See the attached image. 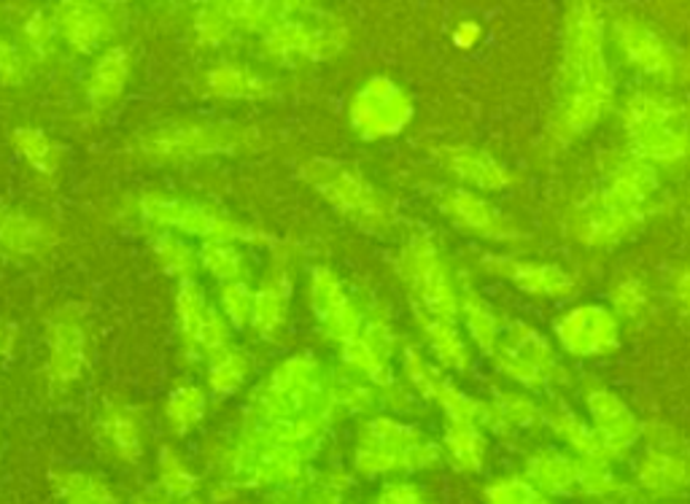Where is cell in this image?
Here are the masks:
<instances>
[{"mask_svg": "<svg viewBox=\"0 0 690 504\" xmlns=\"http://www.w3.org/2000/svg\"><path fill=\"white\" fill-rule=\"evenodd\" d=\"M612 79L604 60V19L593 6H572L566 14L564 95L555 132L574 138L602 119L610 103Z\"/></svg>", "mask_w": 690, "mask_h": 504, "instance_id": "obj_1", "label": "cell"}, {"mask_svg": "<svg viewBox=\"0 0 690 504\" xmlns=\"http://www.w3.org/2000/svg\"><path fill=\"white\" fill-rule=\"evenodd\" d=\"M138 214L146 225L200 238L203 244H270V238L259 229L187 197L149 191L138 200Z\"/></svg>", "mask_w": 690, "mask_h": 504, "instance_id": "obj_2", "label": "cell"}, {"mask_svg": "<svg viewBox=\"0 0 690 504\" xmlns=\"http://www.w3.org/2000/svg\"><path fill=\"white\" fill-rule=\"evenodd\" d=\"M332 405L335 399L324 386L316 362L308 356H294L278 365L276 373L259 388L252 413L259 418V424H270V421L318 418L322 413H329Z\"/></svg>", "mask_w": 690, "mask_h": 504, "instance_id": "obj_3", "label": "cell"}, {"mask_svg": "<svg viewBox=\"0 0 690 504\" xmlns=\"http://www.w3.org/2000/svg\"><path fill=\"white\" fill-rule=\"evenodd\" d=\"M252 130L233 122H191L176 119L144 130L136 140L138 151L155 162H181L216 155H233L248 146Z\"/></svg>", "mask_w": 690, "mask_h": 504, "instance_id": "obj_4", "label": "cell"}, {"mask_svg": "<svg viewBox=\"0 0 690 504\" xmlns=\"http://www.w3.org/2000/svg\"><path fill=\"white\" fill-rule=\"evenodd\" d=\"M625 130L642 162H674L690 151V132L682 113L667 98L637 95L625 106Z\"/></svg>", "mask_w": 690, "mask_h": 504, "instance_id": "obj_5", "label": "cell"}, {"mask_svg": "<svg viewBox=\"0 0 690 504\" xmlns=\"http://www.w3.org/2000/svg\"><path fill=\"white\" fill-rule=\"evenodd\" d=\"M303 174L313 184V189L322 191L324 200L332 202V206L348 216L351 221H356L359 227L381 233V229L388 227V221H392L386 197H383L359 170L351 168V165L313 159V162L305 165Z\"/></svg>", "mask_w": 690, "mask_h": 504, "instance_id": "obj_6", "label": "cell"}, {"mask_svg": "<svg viewBox=\"0 0 690 504\" xmlns=\"http://www.w3.org/2000/svg\"><path fill=\"white\" fill-rule=\"evenodd\" d=\"M262 41H265V52L278 60H289V57L324 60L343 49L345 28L327 11L286 3L284 17L262 33Z\"/></svg>", "mask_w": 690, "mask_h": 504, "instance_id": "obj_7", "label": "cell"}, {"mask_svg": "<svg viewBox=\"0 0 690 504\" xmlns=\"http://www.w3.org/2000/svg\"><path fill=\"white\" fill-rule=\"evenodd\" d=\"M400 273L413 289L415 310L421 308V314L453 322V316L459 314L456 289H453L448 267L430 240L415 238L402 248Z\"/></svg>", "mask_w": 690, "mask_h": 504, "instance_id": "obj_8", "label": "cell"}, {"mask_svg": "<svg viewBox=\"0 0 690 504\" xmlns=\"http://www.w3.org/2000/svg\"><path fill=\"white\" fill-rule=\"evenodd\" d=\"M47 381L55 392L70 388L87 369V322L76 305H62L47 327Z\"/></svg>", "mask_w": 690, "mask_h": 504, "instance_id": "obj_9", "label": "cell"}, {"mask_svg": "<svg viewBox=\"0 0 690 504\" xmlns=\"http://www.w3.org/2000/svg\"><path fill=\"white\" fill-rule=\"evenodd\" d=\"M411 98L405 89L388 79H369L354 103H351V125L362 138H386L411 122Z\"/></svg>", "mask_w": 690, "mask_h": 504, "instance_id": "obj_10", "label": "cell"}, {"mask_svg": "<svg viewBox=\"0 0 690 504\" xmlns=\"http://www.w3.org/2000/svg\"><path fill=\"white\" fill-rule=\"evenodd\" d=\"M496 365L504 375L521 383V386H542L553 383L559 365H555L548 343L529 329L526 324H515L507 329V335L500 337L494 348Z\"/></svg>", "mask_w": 690, "mask_h": 504, "instance_id": "obj_11", "label": "cell"}, {"mask_svg": "<svg viewBox=\"0 0 690 504\" xmlns=\"http://www.w3.org/2000/svg\"><path fill=\"white\" fill-rule=\"evenodd\" d=\"M310 308L316 314L322 329L332 340H341L343 346L359 337L362 318L356 305L345 297L341 280L327 267H318L310 276Z\"/></svg>", "mask_w": 690, "mask_h": 504, "instance_id": "obj_12", "label": "cell"}, {"mask_svg": "<svg viewBox=\"0 0 690 504\" xmlns=\"http://www.w3.org/2000/svg\"><path fill=\"white\" fill-rule=\"evenodd\" d=\"M559 340L574 356H602L618 346V318L599 305L574 308L559 322Z\"/></svg>", "mask_w": 690, "mask_h": 504, "instance_id": "obj_13", "label": "cell"}, {"mask_svg": "<svg viewBox=\"0 0 690 504\" xmlns=\"http://www.w3.org/2000/svg\"><path fill=\"white\" fill-rule=\"evenodd\" d=\"M57 33L73 52L89 55L103 47L117 30L114 11L100 3H60L52 9Z\"/></svg>", "mask_w": 690, "mask_h": 504, "instance_id": "obj_14", "label": "cell"}, {"mask_svg": "<svg viewBox=\"0 0 690 504\" xmlns=\"http://www.w3.org/2000/svg\"><path fill=\"white\" fill-rule=\"evenodd\" d=\"M642 221V210L623 206L607 191L593 197L574 219V235L585 246H612Z\"/></svg>", "mask_w": 690, "mask_h": 504, "instance_id": "obj_15", "label": "cell"}, {"mask_svg": "<svg viewBox=\"0 0 690 504\" xmlns=\"http://www.w3.org/2000/svg\"><path fill=\"white\" fill-rule=\"evenodd\" d=\"M618 43H621L623 55L629 57L634 66H639L644 73L661 76V79H680V57L661 36L653 33L648 24H642L634 17L618 19L615 24Z\"/></svg>", "mask_w": 690, "mask_h": 504, "instance_id": "obj_16", "label": "cell"}, {"mask_svg": "<svg viewBox=\"0 0 690 504\" xmlns=\"http://www.w3.org/2000/svg\"><path fill=\"white\" fill-rule=\"evenodd\" d=\"M57 244H60V233L52 221L30 210L0 206V251L14 254V257H43Z\"/></svg>", "mask_w": 690, "mask_h": 504, "instance_id": "obj_17", "label": "cell"}, {"mask_svg": "<svg viewBox=\"0 0 690 504\" xmlns=\"http://www.w3.org/2000/svg\"><path fill=\"white\" fill-rule=\"evenodd\" d=\"M440 206H443L445 214H448L459 227L470 229V233H475V235H483V238H491V240H515L518 238L515 227L504 219L500 210L491 206V202H485L483 197L472 195V191H464V189L445 191Z\"/></svg>", "mask_w": 690, "mask_h": 504, "instance_id": "obj_18", "label": "cell"}, {"mask_svg": "<svg viewBox=\"0 0 690 504\" xmlns=\"http://www.w3.org/2000/svg\"><path fill=\"white\" fill-rule=\"evenodd\" d=\"M130 55H127V49L121 47H111L106 49L103 55L95 60L92 70H89L87 76V100L92 108H108L114 106L117 100L125 95V87L127 81H130Z\"/></svg>", "mask_w": 690, "mask_h": 504, "instance_id": "obj_19", "label": "cell"}, {"mask_svg": "<svg viewBox=\"0 0 690 504\" xmlns=\"http://www.w3.org/2000/svg\"><path fill=\"white\" fill-rule=\"evenodd\" d=\"M489 270L510 278L518 289L532 291V295L561 297L572 291V278L561 267L536 265V261H515V259H489Z\"/></svg>", "mask_w": 690, "mask_h": 504, "instance_id": "obj_20", "label": "cell"}, {"mask_svg": "<svg viewBox=\"0 0 690 504\" xmlns=\"http://www.w3.org/2000/svg\"><path fill=\"white\" fill-rule=\"evenodd\" d=\"M100 437L106 445L127 462H138L144 451V432H140V416L136 407L125 402H106L100 413Z\"/></svg>", "mask_w": 690, "mask_h": 504, "instance_id": "obj_21", "label": "cell"}, {"mask_svg": "<svg viewBox=\"0 0 690 504\" xmlns=\"http://www.w3.org/2000/svg\"><path fill=\"white\" fill-rule=\"evenodd\" d=\"M445 168L462 181L472 184L477 189H502L510 184V174L502 168L496 159H491L485 151L466 149V146H456V149H443Z\"/></svg>", "mask_w": 690, "mask_h": 504, "instance_id": "obj_22", "label": "cell"}, {"mask_svg": "<svg viewBox=\"0 0 690 504\" xmlns=\"http://www.w3.org/2000/svg\"><path fill=\"white\" fill-rule=\"evenodd\" d=\"M206 85L216 98L229 100H257L270 95V81L257 70L238 66V62H221V66L210 68Z\"/></svg>", "mask_w": 690, "mask_h": 504, "instance_id": "obj_23", "label": "cell"}, {"mask_svg": "<svg viewBox=\"0 0 690 504\" xmlns=\"http://www.w3.org/2000/svg\"><path fill=\"white\" fill-rule=\"evenodd\" d=\"M208 299L203 295L200 284L195 280H184L178 284L176 291V318H178V335H181L184 350L191 359L200 356V335L203 327H206V318H208Z\"/></svg>", "mask_w": 690, "mask_h": 504, "instance_id": "obj_24", "label": "cell"}, {"mask_svg": "<svg viewBox=\"0 0 690 504\" xmlns=\"http://www.w3.org/2000/svg\"><path fill=\"white\" fill-rule=\"evenodd\" d=\"M11 144H14L17 155L22 157L38 176L43 178L57 176V170H60L62 165V149L49 132L41 130V127L30 125L17 127V130L11 132Z\"/></svg>", "mask_w": 690, "mask_h": 504, "instance_id": "obj_25", "label": "cell"}, {"mask_svg": "<svg viewBox=\"0 0 690 504\" xmlns=\"http://www.w3.org/2000/svg\"><path fill=\"white\" fill-rule=\"evenodd\" d=\"M286 297H289V278H286V273L284 276L267 280L262 289L254 291L252 322L248 324L257 329V335L273 337L280 327H284Z\"/></svg>", "mask_w": 690, "mask_h": 504, "instance_id": "obj_26", "label": "cell"}, {"mask_svg": "<svg viewBox=\"0 0 690 504\" xmlns=\"http://www.w3.org/2000/svg\"><path fill=\"white\" fill-rule=\"evenodd\" d=\"M151 251H155L159 267H162L170 278H176L178 284H184V280H195L197 267H200V257H197L195 248H191L181 235H172V233L155 235V240H151Z\"/></svg>", "mask_w": 690, "mask_h": 504, "instance_id": "obj_27", "label": "cell"}, {"mask_svg": "<svg viewBox=\"0 0 690 504\" xmlns=\"http://www.w3.org/2000/svg\"><path fill=\"white\" fill-rule=\"evenodd\" d=\"M415 316H418V324L424 327L426 337H430L432 348L437 350L440 359H443L448 367L464 369L466 362H470V356H466L464 340L456 332V327H453V322H445V318H437L430 314H421V310H415Z\"/></svg>", "mask_w": 690, "mask_h": 504, "instance_id": "obj_28", "label": "cell"}, {"mask_svg": "<svg viewBox=\"0 0 690 504\" xmlns=\"http://www.w3.org/2000/svg\"><path fill=\"white\" fill-rule=\"evenodd\" d=\"M206 407H208V399H206V392H203L200 386H195V383H184V386H176L170 392L168 402H165V413H168V421L170 426L176 432H189L191 426H197L203 421V416H206Z\"/></svg>", "mask_w": 690, "mask_h": 504, "instance_id": "obj_29", "label": "cell"}, {"mask_svg": "<svg viewBox=\"0 0 690 504\" xmlns=\"http://www.w3.org/2000/svg\"><path fill=\"white\" fill-rule=\"evenodd\" d=\"M459 310L464 314L466 329H470V335L475 337L477 346H481L483 350H489V354H494L502 329H500V322H496L494 310L489 308V303H485L483 297H477L475 291H466V295L459 299Z\"/></svg>", "mask_w": 690, "mask_h": 504, "instance_id": "obj_30", "label": "cell"}, {"mask_svg": "<svg viewBox=\"0 0 690 504\" xmlns=\"http://www.w3.org/2000/svg\"><path fill=\"white\" fill-rule=\"evenodd\" d=\"M588 407H591V413H593V418H597L599 429L607 432L604 437L623 439V437H631L629 432L637 429V424H634V418H631L629 407H625L623 402L615 397V394L604 392V388H599V392L588 394Z\"/></svg>", "mask_w": 690, "mask_h": 504, "instance_id": "obj_31", "label": "cell"}, {"mask_svg": "<svg viewBox=\"0 0 690 504\" xmlns=\"http://www.w3.org/2000/svg\"><path fill=\"white\" fill-rule=\"evenodd\" d=\"M197 257H200V267H206L210 276L221 280V286L238 284L248 276L246 259L235 244H203L197 248Z\"/></svg>", "mask_w": 690, "mask_h": 504, "instance_id": "obj_32", "label": "cell"}, {"mask_svg": "<svg viewBox=\"0 0 690 504\" xmlns=\"http://www.w3.org/2000/svg\"><path fill=\"white\" fill-rule=\"evenodd\" d=\"M248 369H252V365H248V356L243 354V350L233 346L221 350V354H216L214 359H210L208 369L210 392L221 394V397L235 394L243 386V381L248 378Z\"/></svg>", "mask_w": 690, "mask_h": 504, "instance_id": "obj_33", "label": "cell"}, {"mask_svg": "<svg viewBox=\"0 0 690 504\" xmlns=\"http://www.w3.org/2000/svg\"><path fill=\"white\" fill-rule=\"evenodd\" d=\"M57 24L52 11L36 9L24 17L22 22V41H24V55L36 57V60H49L55 52L57 41Z\"/></svg>", "mask_w": 690, "mask_h": 504, "instance_id": "obj_34", "label": "cell"}, {"mask_svg": "<svg viewBox=\"0 0 690 504\" xmlns=\"http://www.w3.org/2000/svg\"><path fill=\"white\" fill-rule=\"evenodd\" d=\"M343 356H345V362H348L351 369H356V373L367 375L369 381H375V383H388V381H392V375H388L386 356H383L375 346H369V343L364 340V337H354V340H351V343H345Z\"/></svg>", "mask_w": 690, "mask_h": 504, "instance_id": "obj_35", "label": "cell"}, {"mask_svg": "<svg viewBox=\"0 0 690 504\" xmlns=\"http://www.w3.org/2000/svg\"><path fill=\"white\" fill-rule=\"evenodd\" d=\"M191 24H195L197 41L206 43V47H219V43H225L235 36L233 22L227 19L225 6L221 3L200 6L195 19H191Z\"/></svg>", "mask_w": 690, "mask_h": 504, "instance_id": "obj_36", "label": "cell"}, {"mask_svg": "<svg viewBox=\"0 0 690 504\" xmlns=\"http://www.w3.org/2000/svg\"><path fill=\"white\" fill-rule=\"evenodd\" d=\"M219 305H221V316L227 318V324H233V327H246V324L252 322L254 291L248 289L246 280H238V284H225L219 291Z\"/></svg>", "mask_w": 690, "mask_h": 504, "instance_id": "obj_37", "label": "cell"}, {"mask_svg": "<svg viewBox=\"0 0 690 504\" xmlns=\"http://www.w3.org/2000/svg\"><path fill=\"white\" fill-rule=\"evenodd\" d=\"M62 494L73 504H114L106 486L85 475H62Z\"/></svg>", "mask_w": 690, "mask_h": 504, "instance_id": "obj_38", "label": "cell"}, {"mask_svg": "<svg viewBox=\"0 0 690 504\" xmlns=\"http://www.w3.org/2000/svg\"><path fill=\"white\" fill-rule=\"evenodd\" d=\"M28 55H24L14 41L0 36V85L17 87L28 79Z\"/></svg>", "mask_w": 690, "mask_h": 504, "instance_id": "obj_39", "label": "cell"}, {"mask_svg": "<svg viewBox=\"0 0 690 504\" xmlns=\"http://www.w3.org/2000/svg\"><path fill=\"white\" fill-rule=\"evenodd\" d=\"M612 308H615V314L621 316H639L644 308H648V289H644L642 280L637 278H629V280H621V284L612 289Z\"/></svg>", "mask_w": 690, "mask_h": 504, "instance_id": "obj_40", "label": "cell"}, {"mask_svg": "<svg viewBox=\"0 0 690 504\" xmlns=\"http://www.w3.org/2000/svg\"><path fill=\"white\" fill-rule=\"evenodd\" d=\"M229 348V324L227 318L221 316V310L210 308L208 318H206V327H203L200 335V354H206L208 359H214L216 354Z\"/></svg>", "mask_w": 690, "mask_h": 504, "instance_id": "obj_41", "label": "cell"}, {"mask_svg": "<svg viewBox=\"0 0 690 504\" xmlns=\"http://www.w3.org/2000/svg\"><path fill=\"white\" fill-rule=\"evenodd\" d=\"M159 467H162L165 486H168L172 494H187V491L195 486V481H191V475L187 472V467H184V464L178 462V456L172 451H168V448L162 451V458H159Z\"/></svg>", "mask_w": 690, "mask_h": 504, "instance_id": "obj_42", "label": "cell"}, {"mask_svg": "<svg viewBox=\"0 0 690 504\" xmlns=\"http://www.w3.org/2000/svg\"><path fill=\"white\" fill-rule=\"evenodd\" d=\"M489 411L500 413V416L504 418H515V421H532L534 413H540L534 407V402L529 397H523V394H507V397H502L494 407H489Z\"/></svg>", "mask_w": 690, "mask_h": 504, "instance_id": "obj_43", "label": "cell"}, {"mask_svg": "<svg viewBox=\"0 0 690 504\" xmlns=\"http://www.w3.org/2000/svg\"><path fill=\"white\" fill-rule=\"evenodd\" d=\"M456 43L462 49H470L472 43L477 41V38H481V28H477V22H462L459 24V30H456Z\"/></svg>", "mask_w": 690, "mask_h": 504, "instance_id": "obj_44", "label": "cell"}, {"mask_svg": "<svg viewBox=\"0 0 690 504\" xmlns=\"http://www.w3.org/2000/svg\"><path fill=\"white\" fill-rule=\"evenodd\" d=\"M674 297H677V303L682 305V310H688L690 314V270L680 273V278H677Z\"/></svg>", "mask_w": 690, "mask_h": 504, "instance_id": "obj_45", "label": "cell"}, {"mask_svg": "<svg viewBox=\"0 0 690 504\" xmlns=\"http://www.w3.org/2000/svg\"><path fill=\"white\" fill-rule=\"evenodd\" d=\"M14 337L17 329L11 327V324H0V359H3V356L11 350V346H14Z\"/></svg>", "mask_w": 690, "mask_h": 504, "instance_id": "obj_46", "label": "cell"}]
</instances>
